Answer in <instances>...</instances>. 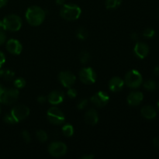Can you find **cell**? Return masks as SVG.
<instances>
[{"label": "cell", "mask_w": 159, "mask_h": 159, "mask_svg": "<svg viewBox=\"0 0 159 159\" xmlns=\"http://www.w3.org/2000/svg\"><path fill=\"white\" fill-rule=\"evenodd\" d=\"M130 38H131V40H134V41H137L138 40V38H139V36H138V34L137 33H132L131 35H130Z\"/></svg>", "instance_id": "35"}, {"label": "cell", "mask_w": 159, "mask_h": 159, "mask_svg": "<svg viewBox=\"0 0 159 159\" xmlns=\"http://www.w3.org/2000/svg\"><path fill=\"white\" fill-rule=\"evenodd\" d=\"M134 53L138 58H145L149 53L148 45L143 42H138L134 48Z\"/></svg>", "instance_id": "12"}, {"label": "cell", "mask_w": 159, "mask_h": 159, "mask_svg": "<svg viewBox=\"0 0 159 159\" xmlns=\"http://www.w3.org/2000/svg\"><path fill=\"white\" fill-rule=\"evenodd\" d=\"M67 145L61 141H54L48 146V152L50 155L55 158L62 157L67 153Z\"/></svg>", "instance_id": "7"}, {"label": "cell", "mask_w": 159, "mask_h": 159, "mask_svg": "<svg viewBox=\"0 0 159 159\" xmlns=\"http://www.w3.org/2000/svg\"><path fill=\"white\" fill-rule=\"evenodd\" d=\"M157 107H158V110H159V100H158V103H157Z\"/></svg>", "instance_id": "43"}, {"label": "cell", "mask_w": 159, "mask_h": 159, "mask_svg": "<svg viewBox=\"0 0 159 159\" xmlns=\"http://www.w3.org/2000/svg\"><path fill=\"white\" fill-rule=\"evenodd\" d=\"M124 83L130 89H137L141 86L143 82L142 75L138 70H130L126 74L124 78Z\"/></svg>", "instance_id": "4"}, {"label": "cell", "mask_w": 159, "mask_h": 159, "mask_svg": "<svg viewBox=\"0 0 159 159\" xmlns=\"http://www.w3.org/2000/svg\"><path fill=\"white\" fill-rule=\"evenodd\" d=\"M47 100H48V98L44 96H39L37 99V102H38L39 103H41V104L44 103Z\"/></svg>", "instance_id": "33"}, {"label": "cell", "mask_w": 159, "mask_h": 159, "mask_svg": "<svg viewBox=\"0 0 159 159\" xmlns=\"http://www.w3.org/2000/svg\"><path fill=\"white\" fill-rule=\"evenodd\" d=\"M3 30H6L15 31L20 30L22 26V20L19 16L15 14L8 15L2 20Z\"/></svg>", "instance_id": "3"}, {"label": "cell", "mask_w": 159, "mask_h": 159, "mask_svg": "<svg viewBox=\"0 0 159 159\" xmlns=\"http://www.w3.org/2000/svg\"><path fill=\"white\" fill-rule=\"evenodd\" d=\"M15 77L13 71L9 69H2L0 68V78H2L6 81H12Z\"/></svg>", "instance_id": "19"}, {"label": "cell", "mask_w": 159, "mask_h": 159, "mask_svg": "<svg viewBox=\"0 0 159 159\" xmlns=\"http://www.w3.org/2000/svg\"><path fill=\"white\" fill-rule=\"evenodd\" d=\"M0 113H1V107H0Z\"/></svg>", "instance_id": "45"}, {"label": "cell", "mask_w": 159, "mask_h": 159, "mask_svg": "<svg viewBox=\"0 0 159 159\" xmlns=\"http://www.w3.org/2000/svg\"><path fill=\"white\" fill-rule=\"evenodd\" d=\"M110 101V96L107 93L99 91L91 97V102L97 107H103Z\"/></svg>", "instance_id": "11"}, {"label": "cell", "mask_w": 159, "mask_h": 159, "mask_svg": "<svg viewBox=\"0 0 159 159\" xmlns=\"http://www.w3.org/2000/svg\"><path fill=\"white\" fill-rule=\"evenodd\" d=\"M158 19H159V9H158Z\"/></svg>", "instance_id": "44"}, {"label": "cell", "mask_w": 159, "mask_h": 159, "mask_svg": "<svg viewBox=\"0 0 159 159\" xmlns=\"http://www.w3.org/2000/svg\"><path fill=\"white\" fill-rule=\"evenodd\" d=\"M47 117L49 122L54 125H61L65 120V116L63 112L57 107H51L47 112Z\"/></svg>", "instance_id": "6"}, {"label": "cell", "mask_w": 159, "mask_h": 159, "mask_svg": "<svg viewBox=\"0 0 159 159\" xmlns=\"http://www.w3.org/2000/svg\"><path fill=\"white\" fill-rule=\"evenodd\" d=\"M144 87L148 91H154L156 89V83L153 80H148L144 83Z\"/></svg>", "instance_id": "25"}, {"label": "cell", "mask_w": 159, "mask_h": 159, "mask_svg": "<svg viewBox=\"0 0 159 159\" xmlns=\"http://www.w3.org/2000/svg\"><path fill=\"white\" fill-rule=\"evenodd\" d=\"M67 95L68 96V97H70L71 99H75V98L77 96L78 93H77V90L73 88H68V92H67Z\"/></svg>", "instance_id": "31"}, {"label": "cell", "mask_w": 159, "mask_h": 159, "mask_svg": "<svg viewBox=\"0 0 159 159\" xmlns=\"http://www.w3.org/2000/svg\"><path fill=\"white\" fill-rule=\"evenodd\" d=\"M26 80L23 78H17L14 80V86L16 89H23L26 85Z\"/></svg>", "instance_id": "26"}, {"label": "cell", "mask_w": 159, "mask_h": 159, "mask_svg": "<svg viewBox=\"0 0 159 159\" xmlns=\"http://www.w3.org/2000/svg\"><path fill=\"white\" fill-rule=\"evenodd\" d=\"M141 113L143 117L148 120H152L156 117L157 112L155 109L152 106H144L141 108Z\"/></svg>", "instance_id": "18"}, {"label": "cell", "mask_w": 159, "mask_h": 159, "mask_svg": "<svg viewBox=\"0 0 159 159\" xmlns=\"http://www.w3.org/2000/svg\"><path fill=\"white\" fill-rule=\"evenodd\" d=\"M3 29V26H2V21L0 20V30Z\"/></svg>", "instance_id": "41"}, {"label": "cell", "mask_w": 159, "mask_h": 159, "mask_svg": "<svg viewBox=\"0 0 159 159\" xmlns=\"http://www.w3.org/2000/svg\"><path fill=\"white\" fill-rule=\"evenodd\" d=\"M65 99V94L63 92L59 90H54L51 92L48 96V100L52 105H58L64 101Z\"/></svg>", "instance_id": "14"}, {"label": "cell", "mask_w": 159, "mask_h": 159, "mask_svg": "<svg viewBox=\"0 0 159 159\" xmlns=\"http://www.w3.org/2000/svg\"><path fill=\"white\" fill-rule=\"evenodd\" d=\"M6 62V57L2 51H0V68H2L4 63Z\"/></svg>", "instance_id": "34"}, {"label": "cell", "mask_w": 159, "mask_h": 159, "mask_svg": "<svg viewBox=\"0 0 159 159\" xmlns=\"http://www.w3.org/2000/svg\"><path fill=\"white\" fill-rule=\"evenodd\" d=\"M6 40V34H5L2 30H0V46L5 43Z\"/></svg>", "instance_id": "32"}, {"label": "cell", "mask_w": 159, "mask_h": 159, "mask_svg": "<svg viewBox=\"0 0 159 159\" xmlns=\"http://www.w3.org/2000/svg\"><path fill=\"white\" fill-rule=\"evenodd\" d=\"M144 99V95L141 92H131L127 96V103L132 107L138 106Z\"/></svg>", "instance_id": "15"}, {"label": "cell", "mask_w": 159, "mask_h": 159, "mask_svg": "<svg viewBox=\"0 0 159 159\" xmlns=\"http://www.w3.org/2000/svg\"><path fill=\"white\" fill-rule=\"evenodd\" d=\"M19 91L16 89H3L0 93V102L6 105H11L17 101L19 98Z\"/></svg>", "instance_id": "5"}, {"label": "cell", "mask_w": 159, "mask_h": 159, "mask_svg": "<svg viewBox=\"0 0 159 159\" xmlns=\"http://www.w3.org/2000/svg\"><path fill=\"white\" fill-rule=\"evenodd\" d=\"M94 155H84V156L82 157V159H93L94 158Z\"/></svg>", "instance_id": "38"}, {"label": "cell", "mask_w": 159, "mask_h": 159, "mask_svg": "<svg viewBox=\"0 0 159 159\" xmlns=\"http://www.w3.org/2000/svg\"><path fill=\"white\" fill-rule=\"evenodd\" d=\"M90 59V54L87 51H83L79 54V60L82 64H87Z\"/></svg>", "instance_id": "23"}, {"label": "cell", "mask_w": 159, "mask_h": 159, "mask_svg": "<svg viewBox=\"0 0 159 159\" xmlns=\"http://www.w3.org/2000/svg\"><path fill=\"white\" fill-rule=\"evenodd\" d=\"M62 133L65 135V137H68V138H70V137L72 136L74 134V127H73L72 125L68 124H65L63 127H62Z\"/></svg>", "instance_id": "22"}, {"label": "cell", "mask_w": 159, "mask_h": 159, "mask_svg": "<svg viewBox=\"0 0 159 159\" xmlns=\"http://www.w3.org/2000/svg\"><path fill=\"white\" fill-rule=\"evenodd\" d=\"M155 31L152 28H147V29L144 30V31L143 32V36H144L145 38L150 39L155 36Z\"/></svg>", "instance_id": "27"}, {"label": "cell", "mask_w": 159, "mask_h": 159, "mask_svg": "<svg viewBox=\"0 0 159 159\" xmlns=\"http://www.w3.org/2000/svg\"><path fill=\"white\" fill-rule=\"evenodd\" d=\"M36 135H37V139H38V141H40V142H45L48 138V134L43 130H37Z\"/></svg>", "instance_id": "24"}, {"label": "cell", "mask_w": 159, "mask_h": 159, "mask_svg": "<svg viewBox=\"0 0 159 159\" xmlns=\"http://www.w3.org/2000/svg\"><path fill=\"white\" fill-rule=\"evenodd\" d=\"M153 144L156 148L159 149V138H155L153 140Z\"/></svg>", "instance_id": "36"}, {"label": "cell", "mask_w": 159, "mask_h": 159, "mask_svg": "<svg viewBox=\"0 0 159 159\" xmlns=\"http://www.w3.org/2000/svg\"><path fill=\"white\" fill-rule=\"evenodd\" d=\"M124 81L120 77H113L110 79L109 82V89L110 91L116 93V92H120L123 88H124Z\"/></svg>", "instance_id": "16"}, {"label": "cell", "mask_w": 159, "mask_h": 159, "mask_svg": "<svg viewBox=\"0 0 159 159\" xmlns=\"http://www.w3.org/2000/svg\"><path fill=\"white\" fill-rule=\"evenodd\" d=\"M58 79L65 88H71L76 81V77L69 71H61L58 75Z\"/></svg>", "instance_id": "10"}, {"label": "cell", "mask_w": 159, "mask_h": 159, "mask_svg": "<svg viewBox=\"0 0 159 159\" xmlns=\"http://www.w3.org/2000/svg\"><path fill=\"white\" fill-rule=\"evenodd\" d=\"M82 9L75 4H64L60 10V16L67 21H74L80 17Z\"/></svg>", "instance_id": "2"}, {"label": "cell", "mask_w": 159, "mask_h": 159, "mask_svg": "<svg viewBox=\"0 0 159 159\" xmlns=\"http://www.w3.org/2000/svg\"><path fill=\"white\" fill-rule=\"evenodd\" d=\"M26 20L30 25L34 26H40L44 20L46 12L42 8L33 6L27 9L26 12Z\"/></svg>", "instance_id": "1"}, {"label": "cell", "mask_w": 159, "mask_h": 159, "mask_svg": "<svg viewBox=\"0 0 159 159\" xmlns=\"http://www.w3.org/2000/svg\"><path fill=\"white\" fill-rule=\"evenodd\" d=\"M6 49L10 54H20L22 52L23 47L20 42L16 39H10L6 43Z\"/></svg>", "instance_id": "13"}, {"label": "cell", "mask_w": 159, "mask_h": 159, "mask_svg": "<svg viewBox=\"0 0 159 159\" xmlns=\"http://www.w3.org/2000/svg\"><path fill=\"white\" fill-rule=\"evenodd\" d=\"M65 2V0H56V3L60 6H63Z\"/></svg>", "instance_id": "40"}, {"label": "cell", "mask_w": 159, "mask_h": 159, "mask_svg": "<svg viewBox=\"0 0 159 159\" xmlns=\"http://www.w3.org/2000/svg\"><path fill=\"white\" fill-rule=\"evenodd\" d=\"M122 0H106L105 4L107 9H114L120 6Z\"/></svg>", "instance_id": "20"}, {"label": "cell", "mask_w": 159, "mask_h": 159, "mask_svg": "<svg viewBox=\"0 0 159 159\" xmlns=\"http://www.w3.org/2000/svg\"><path fill=\"white\" fill-rule=\"evenodd\" d=\"M8 0H0V8H2L7 4Z\"/></svg>", "instance_id": "37"}, {"label": "cell", "mask_w": 159, "mask_h": 159, "mask_svg": "<svg viewBox=\"0 0 159 159\" xmlns=\"http://www.w3.org/2000/svg\"><path fill=\"white\" fill-rule=\"evenodd\" d=\"M2 89H3V88H2V85H0V93H1V92L2 91Z\"/></svg>", "instance_id": "42"}, {"label": "cell", "mask_w": 159, "mask_h": 159, "mask_svg": "<svg viewBox=\"0 0 159 159\" xmlns=\"http://www.w3.org/2000/svg\"><path fill=\"white\" fill-rule=\"evenodd\" d=\"M87 105H88V100L86 99H82L78 102L77 108L79 110H83L87 107Z\"/></svg>", "instance_id": "29"}, {"label": "cell", "mask_w": 159, "mask_h": 159, "mask_svg": "<svg viewBox=\"0 0 159 159\" xmlns=\"http://www.w3.org/2000/svg\"><path fill=\"white\" fill-rule=\"evenodd\" d=\"M4 122L8 124H16V121L15 120V119L13 118V116H12L11 113H8L6 116H4Z\"/></svg>", "instance_id": "28"}, {"label": "cell", "mask_w": 159, "mask_h": 159, "mask_svg": "<svg viewBox=\"0 0 159 159\" xmlns=\"http://www.w3.org/2000/svg\"><path fill=\"white\" fill-rule=\"evenodd\" d=\"M76 37L81 40H84L88 37V31L85 27H79L76 30Z\"/></svg>", "instance_id": "21"}, {"label": "cell", "mask_w": 159, "mask_h": 159, "mask_svg": "<svg viewBox=\"0 0 159 159\" xmlns=\"http://www.w3.org/2000/svg\"><path fill=\"white\" fill-rule=\"evenodd\" d=\"M21 137L26 143L30 142L31 137H30V133L27 131V130H23V131L21 132Z\"/></svg>", "instance_id": "30"}, {"label": "cell", "mask_w": 159, "mask_h": 159, "mask_svg": "<svg viewBox=\"0 0 159 159\" xmlns=\"http://www.w3.org/2000/svg\"><path fill=\"white\" fill-rule=\"evenodd\" d=\"M79 79L85 85H92L96 80V73L92 68H83L79 71Z\"/></svg>", "instance_id": "9"}, {"label": "cell", "mask_w": 159, "mask_h": 159, "mask_svg": "<svg viewBox=\"0 0 159 159\" xmlns=\"http://www.w3.org/2000/svg\"><path fill=\"white\" fill-rule=\"evenodd\" d=\"M30 112V110L29 107H26V105L20 104V105L14 107L11 110L10 113L13 116L16 123H18L23 120L26 119L29 116Z\"/></svg>", "instance_id": "8"}, {"label": "cell", "mask_w": 159, "mask_h": 159, "mask_svg": "<svg viewBox=\"0 0 159 159\" xmlns=\"http://www.w3.org/2000/svg\"><path fill=\"white\" fill-rule=\"evenodd\" d=\"M85 121L89 125H96L99 121V115L98 112L95 109L91 108L85 113Z\"/></svg>", "instance_id": "17"}, {"label": "cell", "mask_w": 159, "mask_h": 159, "mask_svg": "<svg viewBox=\"0 0 159 159\" xmlns=\"http://www.w3.org/2000/svg\"><path fill=\"white\" fill-rule=\"evenodd\" d=\"M154 74H155V75L159 76V65L155 68V69H154Z\"/></svg>", "instance_id": "39"}]
</instances>
